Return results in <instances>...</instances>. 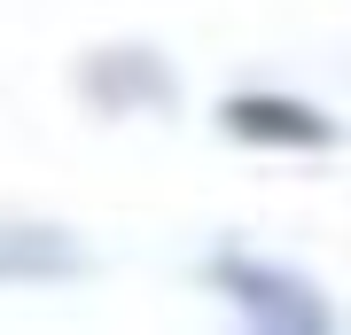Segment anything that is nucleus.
I'll return each mask as SVG.
<instances>
[{
  "mask_svg": "<svg viewBox=\"0 0 351 335\" xmlns=\"http://www.w3.org/2000/svg\"><path fill=\"white\" fill-rule=\"evenodd\" d=\"M203 281H211L258 335H328L336 327L328 297L304 273H289V265H274V258H250V249H219V258L203 265Z\"/></svg>",
  "mask_w": 351,
  "mask_h": 335,
  "instance_id": "f257e3e1",
  "label": "nucleus"
},
{
  "mask_svg": "<svg viewBox=\"0 0 351 335\" xmlns=\"http://www.w3.org/2000/svg\"><path fill=\"white\" fill-rule=\"evenodd\" d=\"M219 125L234 140H250V149H328V140H336V117L328 110H313V101H297V94H274V86L226 94Z\"/></svg>",
  "mask_w": 351,
  "mask_h": 335,
  "instance_id": "f03ea898",
  "label": "nucleus"
},
{
  "mask_svg": "<svg viewBox=\"0 0 351 335\" xmlns=\"http://www.w3.org/2000/svg\"><path fill=\"white\" fill-rule=\"evenodd\" d=\"M86 94L110 110H172V71L149 47H110L86 62Z\"/></svg>",
  "mask_w": 351,
  "mask_h": 335,
  "instance_id": "20e7f679",
  "label": "nucleus"
},
{
  "mask_svg": "<svg viewBox=\"0 0 351 335\" xmlns=\"http://www.w3.org/2000/svg\"><path fill=\"white\" fill-rule=\"evenodd\" d=\"M86 249L47 219H0V281H78Z\"/></svg>",
  "mask_w": 351,
  "mask_h": 335,
  "instance_id": "7ed1b4c3",
  "label": "nucleus"
}]
</instances>
